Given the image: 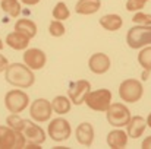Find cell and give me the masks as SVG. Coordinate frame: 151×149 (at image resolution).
Wrapping results in <instances>:
<instances>
[{
	"label": "cell",
	"instance_id": "cell-7",
	"mask_svg": "<svg viewBox=\"0 0 151 149\" xmlns=\"http://www.w3.org/2000/svg\"><path fill=\"white\" fill-rule=\"evenodd\" d=\"M85 104L88 108H91L93 111H100V113H106L107 108L111 104V92L109 89H97V91H91L87 98H85Z\"/></svg>",
	"mask_w": 151,
	"mask_h": 149
},
{
	"label": "cell",
	"instance_id": "cell-20",
	"mask_svg": "<svg viewBox=\"0 0 151 149\" xmlns=\"http://www.w3.org/2000/svg\"><path fill=\"white\" fill-rule=\"evenodd\" d=\"M15 31L24 34L25 37H28L31 40V38H34L37 35V25L32 21H29V19H19L15 24Z\"/></svg>",
	"mask_w": 151,
	"mask_h": 149
},
{
	"label": "cell",
	"instance_id": "cell-14",
	"mask_svg": "<svg viewBox=\"0 0 151 149\" xmlns=\"http://www.w3.org/2000/svg\"><path fill=\"white\" fill-rule=\"evenodd\" d=\"M75 136H76L78 143H81L84 146H91L93 140H94V127H93V124H90L87 121L81 123L75 130Z\"/></svg>",
	"mask_w": 151,
	"mask_h": 149
},
{
	"label": "cell",
	"instance_id": "cell-15",
	"mask_svg": "<svg viewBox=\"0 0 151 149\" xmlns=\"http://www.w3.org/2000/svg\"><path fill=\"white\" fill-rule=\"evenodd\" d=\"M107 145L113 149H123L128 145V132L116 127L107 135Z\"/></svg>",
	"mask_w": 151,
	"mask_h": 149
},
{
	"label": "cell",
	"instance_id": "cell-31",
	"mask_svg": "<svg viewBox=\"0 0 151 149\" xmlns=\"http://www.w3.org/2000/svg\"><path fill=\"white\" fill-rule=\"evenodd\" d=\"M24 4H28V6H34L37 3H40V0H21Z\"/></svg>",
	"mask_w": 151,
	"mask_h": 149
},
{
	"label": "cell",
	"instance_id": "cell-25",
	"mask_svg": "<svg viewBox=\"0 0 151 149\" xmlns=\"http://www.w3.org/2000/svg\"><path fill=\"white\" fill-rule=\"evenodd\" d=\"M25 118H21L18 114H12V115H9L7 118H6V123H7V126L9 127H12L13 130H16V132H22V129H24V126H25Z\"/></svg>",
	"mask_w": 151,
	"mask_h": 149
},
{
	"label": "cell",
	"instance_id": "cell-5",
	"mask_svg": "<svg viewBox=\"0 0 151 149\" xmlns=\"http://www.w3.org/2000/svg\"><path fill=\"white\" fill-rule=\"evenodd\" d=\"M29 105V97L21 89H12L4 95V107L12 114L22 113Z\"/></svg>",
	"mask_w": 151,
	"mask_h": 149
},
{
	"label": "cell",
	"instance_id": "cell-1",
	"mask_svg": "<svg viewBox=\"0 0 151 149\" xmlns=\"http://www.w3.org/2000/svg\"><path fill=\"white\" fill-rule=\"evenodd\" d=\"M4 79L7 83L21 89L31 88L35 82L32 69H29L27 64L22 63H10L4 70Z\"/></svg>",
	"mask_w": 151,
	"mask_h": 149
},
{
	"label": "cell",
	"instance_id": "cell-30",
	"mask_svg": "<svg viewBox=\"0 0 151 149\" xmlns=\"http://www.w3.org/2000/svg\"><path fill=\"white\" fill-rule=\"evenodd\" d=\"M141 148H142V149H151V136L145 138V139L142 140V143H141Z\"/></svg>",
	"mask_w": 151,
	"mask_h": 149
},
{
	"label": "cell",
	"instance_id": "cell-4",
	"mask_svg": "<svg viewBox=\"0 0 151 149\" xmlns=\"http://www.w3.org/2000/svg\"><path fill=\"white\" fill-rule=\"evenodd\" d=\"M27 146V139L21 132L9 126H0V149H18Z\"/></svg>",
	"mask_w": 151,
	"mask_h": 149
},
{
	"label": "cell",
	"instance_id": "cell-11",
	"mask_svg": "<svg viewBox=\"0 0 151 149\" xmlns=\"http://www.w3.org/2000/svg\"><path fill=\"white\" fill-rule=\"evenodd\" d=\"M21 133L25 136L27 145H41L46 140V132L38 124H34L29 120L25 121V126Z\"/></svg>",
	"mask_w": 151,
	"mask_h": 149
},
{
	"label": "cell",
	"instance_id": "cell-27",
	"mask_svg": "<svg viewBox=\"0 0 151 149\" xmlns=\"http://www.w3.org/2000/svg\"><path fill=\"white\" fill-rule=\"evenodd\" d=\"M132 21H134L137 25H151V15L138 10V12L134 15Z\"/></svg>",
	"mask_w": 151,
	"mask_h": 149
},
{
	"label": "cell",
	"instance_id": "cell-16",
	"mask_svg": "<svg viewBox=\"0 0 151 149\" xmlns=\"http://www.w3.org/2000/svg\"><path fill=\"white\" fill-rule=\"evenodd\" d=\"M126 127H128V136L132 139H138L145 132L147 120L141 115H134V117H131V121L128 123Z\"/></svg>",
	"mask_w": 151,
	"mask_h": 149
},
{
	"label": "cell",
	"instance_id": "cell-28",
	"mask_svg": "<svg viewBox=\"0 0 151 149\" xmlns=\"http://www.w3.org/2000/svg\"><path fill=\"white\" fill-rule=\"evenodd\" d=\"M144 6H145V4L141 3V1H138V0H128V1H126V9L131 10V12H138V10H141Z\"/></svg>",
	"mask_w": 151,
	"mask_h": 149
},
{
	"label": "cell",
	"instance_id": "cell-18",
	"mask_svg": "<svg viewBox=\"0 0 151 149\" xmlns=\"http://www.w3.org/2000/svg\"><path fill=\"white\" fill-rule=\"evenodd\" d=\"M6 44H7L10 48L18 50V51H19V50H25L27 47H28V44H29V38L25 37L24 34L15 31V32L7 34V37H6Z\"/></svg>",
	"mask_w": 151,
	"mask_h": 149
},
{
	"label": "cell",
	"instance_id": "cell-13",
	"mask_svg": "<svg viewBox=\"0 0 151 149\" xmlns=\"http://www.w3.org/2000/svg\"><path fill=\"white\" fill-rule=\"evenodd\" d=\"M88 67L93 73L96 75H103L110 69V58L104 53H96L90 57L88 60Z\"/></svg>",
	"mask_w": 151,
	"mask_h": 149
},
{
	"label": "cell",
	"instance_id": "cell-33",
	"mask_svg": "<svg viewBox=\"0 0 151 149\" xmlns=\"http://www.w3.org/2000/svg\"><path fill=\"white\" fill-rule=\"evenodd\" d=\"M147 126H148V127H151V113L148 114V117H147Z\"/></svg>",
	"mask_w": 151,
	"mask_h": 149
},
{
	"label": "cell",
	"instance_id": "cell-35",
	"mask_svg": "<svg viewBox=\"0 0 151 149\" xmlns=\"http://www.w3.org/2000/svg\"><path fill=\"white\" fill-rule=\"evenodd\" d=\"M138 1H141V3H144V4H145V3H147L148 0H138Z\"/></svg>",
	"mask_w": 151,
	"mask_h": 149
},
{
	"label": "cell",
	"instance_id": "cell-32",
	"mask_svg": "<svg viewBox=\"0 0 151 149\" xmlns=\"http://www.w3.org/2000/svg\"><path fill=\"white\" fill-rule=\"evenodd\" d=\"M148 73H151V72H148V70H145V72H144V75H142V81H147V79H148V78H147V76H148Z\"/></svg>",
	"mask_w": 151,
	"mask_h": 149
},
{
	"label": "cell",
	"instance_id": "cell-21",
	"mask_svg": "<svg viewBox=\"0 0 151 149\" xmlns=\"http://www.w3.org/2000/svg\"><path fill=\"white\" fill-rule=\"evenodd\" d=\"M51 107H53V111L57 113V114H68L70 111V107H72V101L69 97H63V95H59L51 101Z\"/></svg>",
	"mask_w": 151,
	"mask_h": 149
},
{
	"label": "cell",
	"instance_id": "cell-19",
	"mask_svg": "<svg viewBox=\"0 0 151 149\" xmlns=\"http://www.w3.org/2000/svg\"><path fill=\"white\" fill-rule=\"evenodd\" d=\"M100 25L106 29V31H117L122 28L123 25V19L116 15V13H109V15H104L99 19Z\"/></svg>",
	"mask_w": 151,
	"mask_h": 149
},
{
	"label": "cell",
	"instance_id": "cell-12",
	"mask_svg": "<svg viewBox=\"0 0 151 149\" xmlns=\"http://www.w3.org/2000/svg\"><path fill=\"white\" fill-rule=\"evenodd\" d=\"M24 63L32 70H40L46 66L47 56L40 48H28L24 53Z\"/></svg>",
	"mask_w": 151,
	"mask_h": 149
},
{
	"label": "cell",
	"instance_id": "cell-8",
	"mask_svg": "<svg viewBox=\"0 0 151 149\" xmlns=\"http://www.w3.org/2000/svg\"><path fill=\"white\" fill-rule=\"evenodd\" d=\"M72 133V129H70V124L66 118H54L51 120L49 127H47V135L50 136L51 140L54 142H65L69 139Z\"/></svg>",
	"mask_w": 151,
	"mask_h": 149
},
{
	"label": "cell",
	"instance_id": "cell-3",
	"mask_svg": "<svg viewBox=\"0 0 151 149\" xmlns=\"http://www.w3.org/2000/svg\"><path fill=\"white\" fill-rule=\"evenodd\" d=\"M106 117L110 126L113 127H125L128 126V123L131 121V110L122 104V102H116V104H110V107L106 111Z\"/></svg>",
	"mask_w": 151,
	"mask_h": 149
},
{
	"label": "cell",
	"instance_id": "cell-34",
	"mask_svg": "<svg viewBox=\"0 0 151 149\" xmlns=\"http://www.w3.org/2000/svg\"><path fill=\"white\" fill-rule=\"evenodd\" d=\"M0 50H3V41L0 40Z\"/></svg>",
	"mask_w": 151,
	"mask_h": 149
},
{
	"label": "cell",
	"instance_id": "cell-26",
	"mask_svg": "<svg viewBox=\"0 0 151 149\" xmlns=\"http://www.w3.org/2000/svg\"><path fill=\"white\" fill-rule=\"evenodd\" d=\"M49 32H50V35L57 38V37H63L66 29H65V25L62 24V21L54 19V21H51L50 25H49Z\"/></svg>",
	"mask_w": 151,
	"mask_h": 149
},
{
	"label": "cell",
	"instance_id": "cell-24",
	"mask_svg": "<svg viewBox=\"0 0 151 149\" xmlns=\"http://www.w3.org/2000/svg\"><path fill=\"white\" fill-rule=\"evenodd\" d=\"M51 15H53V18H54V19H57V21H66V19H69L70 12H69L68 6H66L63 1H59V3L53 7Z\"/></svg>",
	"mask_w": 151,
	"mask_h": 149
},
{
	"label": "cell",
	"instance_id": "cell-29",
	"mask_svg": "<svg viewBox=\"0 0 151 149\" xmlns=\"http://www.w3.org/2000/svg\"><path fill=\"white\" fill-rule=\"evenodd\" d=\"M9 66V61H7V58L3 56V54H0V72H3V70H6V67Z\"/></svg>",
	"mask_w": 151,
	"mask_h": 149
},
{
	"label": "cell",
	"instance_id": "cell-6",
	"mask_svg": "<svg viewBox=\"0 0 151 149\" xmlns=\"http://www.w3.org/2000/svg\"><path fill=\"white\" fill-rule=\"evenodd\" d=\"M144 95V86L138 79H126L119 86V97L126 102H137Z\"/></svg>",
	"mask_w": 151,
	"mask_h": 149
},
{
	"label": "cell",
	"instance_id": "cell-23",
	"mask_svg": "<svg viewBox=\"0 0 151 149\" xmlns=\"http://www.w3.org/2000/svg\"><path fill=\"white\" fill-rule=\"evenodd\" d=\"M138 63L139 66L144 69V70H148L151 72V46L148 47H144V48L139 51L138 54Z\"/></svg>",
	"mask_w": 151,
	"mask_h": 149
},
{
	"label": "cell",
	"instance_id": "cell-9",
	"mask_svg": "<svg viewBox=\"0 0 151 149\" xmlns=\"http://www.w3.org/2000/svg\"><path fill=\"white\" fill-rule=\"evenodd\" d=\"M51 114H53V107H51V102L47 99L38 98L29 105V115L37 123L49 121L51 118Z\"/></svg>",
	"mask_w": 151,
	"mask_h": 149
},
{
	"label": "cell",
	"instance_id": "cell-22",
	"mask_svg": "<svg viewBox=\"0 0 151 149\" xmlns=\"http://www.w3.org/2000/svg\"><path fill=\"white\" fill-rule=\"evenodd\" d=\"M0 7L12 18H18L21 15V3L18 0H1Z\"/></svg>",
	"mask_w": 151,
	"mask_h": 149
},
{
	"label": "cell",
	"instance_id": "cell-2",
	"mask_svg": "<svg viewBox=\"0 0 151 149\" xmlns=\"http://www.w3.org/2000/svg\"><path fill=\"white\" fill-rule=\"evenodd\" d=\"M126 43L131 48L138 50L151 46V25L132 26L126 34Z\"/></svg>",
	"mask_w": 151,
	"mask_h": 149
},
{
	"label": "cell",
	"instance_id": "cell-10",
	"mask_svg": "<svg viewBox=\"0 0 151 149\" xmlns=\"http://www.w3.org/2000/svg\"><path fill=\"white\" fill-rule=\"evenodd\" d=\"M90 92H91V83L88 81H85V79L70 82L69 88H68V95H69V98L72 101V104H75V105L84 104L87 95Z\"/></svg>",
	"mask_w": 151,
	"mask_h": 149
},
{
	"label": "cell",
	"instance_id": "cell-17",
	"mask_svg": "<svg viewBox=\"0 0 151 149\" xmlns=\"http://www.w3.org/2000/svg\"><path fill=\"white\" fill-rule=\"evenodd\" d=\"M101 1L100 0H78L76 6H75V12L78 15H94L100 10Z\"/></svg>",
	"mask_w": 151,
	"mask_h": 149
}]
</instances>
